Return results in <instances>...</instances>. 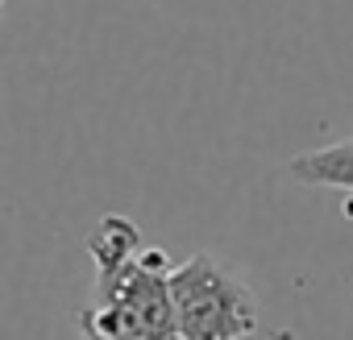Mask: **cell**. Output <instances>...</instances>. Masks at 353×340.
<instances>
[{
	"instance_id": "6da1fadb",
	"label": "cell",
	"mask_w": 353,
	"mask_h": 340,
	"mask_svg": "<svg viewBox=\"0 0 353 340\" xmlns=\"http://www.w3.org/2000/svg\"><path fill=\"white\" fill-rule=\"evenodd\" d=\"M88 257L96 282L75 315L79 340H150L174 328L170 257L150 245L129 216H100L88 237Z\"/></svg>"
},
{
	"instance_id": "3957f363",
	"label": "cell",
	"mask_w": 353,
	"mask_h": 340,
	"mask_svg": "<svg viewBox=\"0 0 353 340\" xmlns=\"http://www.w3.org/2000/svg\"><path fill=\"white\" fill-rule=\"evenodd\" d=\"M287 175L303 187H332V191L353 195V137L295 153L287 162Z\"/></svg>"
},
{
	"instance_id": "7a4b0ae2",
	"label": "cell",
	"mask_w": 353,
	"mask_h": 340,
	"mask_svg": "<svg viewBox=\"0 0 353 340\" xmlns=\"http://www.w3.org/2000/svg\"><path fill=\"white\" fill-rule=\"evenodd\" d=\"M170 319L183 340H245L262 323L258 295L216 253L170 266Z\"/></svg>"
},
{
	"instance_id": "277c9868",
	"label": "cell",
	"mask_w": 353,
	"mask_h": 340,
	"mask_svg": "<svg viewBox=\"0 0 353 340\" xmlns=\"http://www.w3.org/2000/svg\"><path fill=\"white\" fill-rule=\"evenodd\" d=\"M150 340H183V336L174 332V328H170V332H162V336H150Z\"/></svg>"
},
{
	"instance_id": "5b68a950",
	"label": "cell",
	"mask_w": 353,
	"mask_h": 340,
	"mask_svg": "<svg viewBox=\"0 0 353 340\" xmlns=\"http://www.w3.org/2000/svg\"><path fill=\"white\" fill-rule=\"evenodd\" d=\"M0 21H5V0H0Z\"/></svg>"
}]
</instances>
